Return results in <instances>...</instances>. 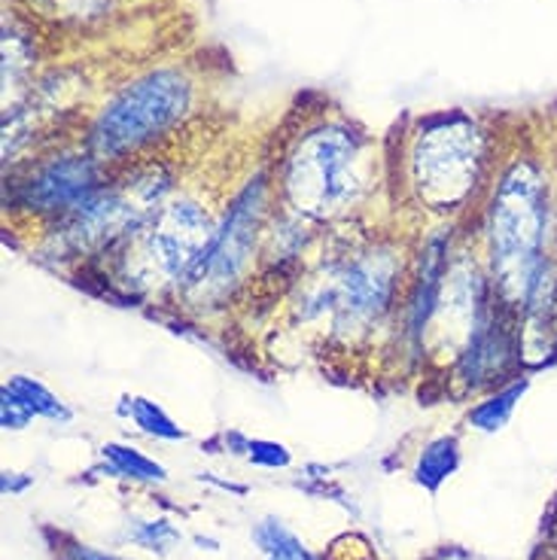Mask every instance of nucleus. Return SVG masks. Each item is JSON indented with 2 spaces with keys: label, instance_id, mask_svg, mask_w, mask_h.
Returning a JSON list of instances; mask_svg holds the SVG:
<instances>
[{
  "label": "nucleus",
  "instance_id": "1",
  "mask_svg": "<svg viewBox=\"0 0 557 560\" xmlns=\"http://www.w3.org/2000/svg\"><path fill=\"white\" fill-rule=\"evenodd\" d=\"M552 232V186L533 159H515L494 183L485 220L490 259V283L509 308L521 314L533 280L548 256Z\"/></svg>",
  "mask_w": 557,
  "mask_h": 560
},
{
  "label": "nucleus",
  "instance_id": "2",
  "mask_svg": "<svg viewBox=\"0 0 557 560\" xmlns=\"http://www.w3.org/2000/svg\"><path fill=\"white\" fill-rule=\"evenodd\" d=\"M369 189L365 140L348 126L311 128L280 165L278 192L287 213L307 223L345 217Z\"/></svg>",
  "mask_w": 557,
  "mask_h": 560
},
{
  "label": "nucleus",
  "instance_id": "3",
  "mask_svg": "<svg viewBox=\"0 0 557 560\" xmlns=\"http://www.w3.org/2000/svg\"><path fill=\"white\" fill-rule=\"evenodd\" d=\"M193 107V83L181 70L159 68L123 85L85 135V150L104 165L123 162L165 138Z\"/></svg>",
  "mask_w": 557,
  "mask_h": 560
},
{
  "label": "nucleus",
  "instance_id": "4",
  "mask_svg": "<svg viewBox=\"0 0 557 560\" xmlns=\"http://www.w3.org/2000/svg\"><path fill=\"white\" fill-rule=\"evenodd\" d=\"M171 192V177L159 165L131 171L128 177L101 186L80 208L53 223V235L61 256H111L128 238H135Z\"/></svg>",
  "mask_w": 557,
  "mask_h": 560
},
{
  "label": "nucleus",
  "instance_id": "5",
  "mask_svg": "<svg viewBox=\"0 0 557 560\" xmlns=\"http://www.w3.org/2000/svg\"><path fill=\"white\" fill-rule=\"evenodd\" d=\"M213 232L217 223L198 198L174 196L155 210L135 238H128L111 256H116V268L131 290H177Z\"/></svg>",
  "mask_w": 557,
  "mask_h": 560
},
{
  "label": "nucleus",
  "instance_id": "6",
  "mask_svg": "<svg viewBox=\"0 0 557 560\" xmlns=\"http://www.w3.org/2000/svg\"><path fill=\"white\" fill-rule=\"evenodd\" d=\"M488 168V147L469 116H436L411 143V183L439 213L460 210Z\"/></svg>",
  "mask_w": 557,
  "mask_h": 560
},
{
  "label": "nucleus",
  "instance_id": "7",
  "mask_svg": "<svg viewBox=\"0 0 557 560\" xmlns=\"http://www.w3.org/2000/svg\"><path fill=\"white\" fill-rule=\"evenodd\" d=\"M265 213H268V180L259 174L256 180L244 183V189L232 198L223 223H217L213 238L177 287V293L189 308H213L223 305L225 295L235 293L237 283L253 266L256 241L265 232Z\"/></svg>",
  "mask_w": 557,
  "mask_h": 560
},
{
  "label": "nucleus",
  "instance_id": "8",
  "mask_svg": "<svg viewBox=\"0 0 557 560\" xmlns=\"http://www.w3.org/2000/svg\"><path fill=\"white\" fill-rule=\"evenodd\" d=\"M403 266L396 250L387 244H375L357 253L335 275L323 293V311L333 314L335 332L341 336H362L384 320L399 299Z\"/></svg>",
  "mask_w": 557,
  "mask_h": 560
},
{
  "label": "nucleus",
  "instance_id": "9",
  "mask_svg": "<svg viewBox=\"0 0 557 560\" xmlns=\"http://www.w3.org/2000/svg\"><path fill=\"white\" fill-rule=\"evenodd\" d=\"M101 186H107V165L98 162L89 150H80V153L65 150V153L40 159L25 180L10 183L13 201H7V208L13 205V210L56 223L73 208H80L85 198L95 196Z\"/></svg>",
  "mask_w": 557,
  "mask_h": 560
},
{
  "label": "nucleus",
  "instance_id": "10",
  "mask_svg": "<svg viewBox=\"0 0 557 560\" xmlns=\"http://www.w3.org/2000/svg\"><path fill=\"white\" fill-rule=\"evenodd\" d=\"M527 390V381H512L509 387H502L490 396L488 402H481L478 408L469 411V423L478 427V430H485V433H494V430H500L506 420L512 418V411H515V402L521 399V393Z\"/></svg>",
  "mask_w": 557,
  "mask_h": 560
},
{
  "label": "nucleus",
  "instance_id": "11",
  "mask_svg": "<svg viewBox=\"0 0 557 560\" xmlns=\"http://www.w3.org/2000/svg\"><path fill=\"white\" fill-rule=\"evenodd\" d=\"M7 393H13L15 399L22 402V406L28 408L31 415H40V418H53V420H68V408L58 402V396L43 387L40 381L28 378V375H15V378L7 381Z\"/></svg>",
  "mask_w": 557,
  "mask_h": 560
},
{
  "label": "nucleus",
  "instance_id": "12",
  "mask_svg": "<svg viewBox=\"0 0 557 560\" xmlns=\"http://www.w3.org/2000/svg\"><path fill=\"white\" fill-rule=\"evenodd\" d=\"M460 454L454 439H436L430 448L423 451V457L418 463V481L423 488L436 490L445 481L454 469H457Z\"/></svg>",
  "mask_w": 557,
  "mask_h": 560
},
{
  "label": "nucleus",
  "instance_id": "13",
  "mask_svg": "<svg viewBox=\"0 0 557 560\" xmlns=\"http://www.w3.org/2000/svg\"><path fill=\"white\" fill-rule=\"evenodd\" d=\"M253 539H256V546L263 548L271 560H311L307 548L275 518L263 521L256 527V533H253Z\"/></svg>",
  "mask_w": 557,
  "mask_h": 560
},
{
  "label": "nucleus",
  "instance_id": "14",
  "mask_svg": "<svg viewBox=\"0 0 557 560\" xmlns=\"http://www.w3.org/2000/svg\"><path fill=\"white\" fill-rule=\"evenodd\" d=\"M104 457L111 460V469L116 476L138 478V481H165V469L159 463L147 460L143 454L123 445H104Z\"/></svg>",
  "mask_w": 557,
  "mask_h": 560
},
{
  "label": "nucleus",
  "instance_id": "15",
  "mask_svg": "<svg viewBox=\"0 0 557 560\" xmlns=\"http://www.w3.org/2000/svg\"><path fill=\"white\" fill-rule=\"evenodd\" d=\"M131 418L143 433L159 435V439H183L181 427L150 399H131Z\"/></svg>",
  "mask_w": 557,
  "mask_h": 560
},
{
  "label": "nucleus",
  "instance_id": "16",
  "mask_svg": "<svg viewBox=\"0 0 557 560\" xmlns=\"http://www.w3.org/2000/svg\"><path fill=\"white\" fill-rule=\"evenodd\" d=\"M128 536L150 551H167V546H174L181 539V533L174 530L167 521H143L135 530H128Z\"/></svg>",
  "mask_w": 557,
  "mask_h": 560
},
{
  "label": "nucleus",
  "instance_id": "17",
  "mask_svg": "<svg viewBox=\"0 0 557 560\" xmlns=\"http://www.w3.org/2000/svg\"><path fill=\"white\" fill-rule=\"evenodd\" d=\"M31 418H34V415H31L28 408L22 406L13 393L3 390V406H0V420H3V430H22V427H25Z\"/></svg>",
  "mask_w": 557,
  "mask_h": 560
},
{
  "label": "nucleus",
  "instance_id": "18",
  "mask_svg": "<svg viewBox=\"0 0 557 560\" xmlns=\"http://www.w3.org/2000/svg\"><path fill=\"white\" fill-rule=\"evenodd\" d=\"M247 451H251V460L265 463V466H287L290 463V454L280 445H271V442H251Z\"/></svg>",
  "mask_w": 557,
  "mask_h": 560
},
{
  "label": "nucleus",
  "instance_id": "19",
  "mask_svg": "<svg viewBox=\"0 0 557 560\" xmlns=\"http://www.w3.org/2000/svg\"><path fill=\"white\" fill-rule=\"evenodd\" d=\"M61 560H123V558H113V555H104L98 548H89V546H70L61 551Z\"/></svg>",
  "mask_w": 557,
  "mask_h": 560
}]
</instances>
